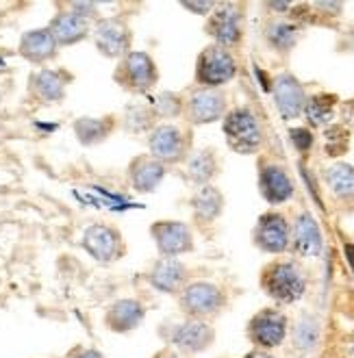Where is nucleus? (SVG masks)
I'll use <instances>...</instances> for the list:
<instances>
[{"label": "nucleus", "instance_id": "f257e3e1", "mask_svg": "<svg viewBox=\"0 0 354 358\" xmlns=\"http://www.w3.org/2000/svg\"><path fill=\"white\" fill-rule=\"evenodd\" d=\"M224 135L228 139V145L241 155H253L259 150L263 141V131L257 115L246 109H233L224 120Z\"/></svg>", "mask_w": 354, "mask_h": 358}, {"label": "nucleus", "instance_id": "f03ea898", "mask_svg": "<svg viewBox=\"0 0 354 358\" xmlns=\"http://www.w3.org/2000/svg\"><path fill=\"white\" fill-rule=\"evenodd\" d=\"M115 80L124 90H129L133 94H146L157 85L159 72L150 55L131 50L127 57L120 59V66L115 70Z\"/></svg>", "mask_w": 354, "mask_h": 358}, {"label": "nucleus", "instance_id": "7ed1b4c3", "mask_svg": "<svg viewBox=\"0 0 354 358\" xmlns=\"http://www.w3.org/2000/svg\"><path fill=\"white\" fill-rule=\"evenodd\" d=\"M263 287L274 300L289 304V302H296L302 298L306 280L296 263H274L265 271Z\"/></svg>", "mask_w": 354, "mask_h": 358}, {"label": "nucleus", "instance_id": "20e7f679", "mask_svg": "<svg viewBox=\"0 0 354 358\" xmlns=\"http://www.w3.org/2000/svg\"><path fill=\"white\" fill-rule=\"evenodd\" d=\"M237 72V63L233 55L228 52V48L222 46H209L204 48L198 57L196 63V80L204 87H220L224 83H228Z\"/></svg>", "mask_w": 354, "mask_h": 358}, {"label": "nucleus", "instance_id": "39448f33", "mask_svg": "<svg viewBox=\"0 0 354 358\" xmlns=\"http://www.w3.org/2000/svg\"><path fill=\"white\" fill-rule=\"evenodd\" d=\"M148 145H150V157L157 159L159 163H180L187 157V150H190V139L187 135L174 124H159L153 129L150 137H148Z\"/></svg>", "mask_w": 354, "mask_h": 358}, {"label": "nucleus", "instance_id": "423d86ee", "mask_svg": "<svg viewBox=\"0 0 354 358\" xmlns=\"http://www.w3.org/2000/svg\"><path fill=\"white\" fill-rule=\"evenodd\" d=\"M96 48L109 59H124L131 52V31L115 17L100 20L94 29Z\"/></svg>", "mask_w": 354, "mask_h": 358}, {"label": "nucleus", "instance_id": "0eeeda50", "mask_svg": "<svg viewBox=\"0 0 354 358\" xmlns=\"http://www.w3.org/2000/svg\"><path fill=\"white\" fill-rule=\"evenodd\" d=\"M206 31L218 41V46L222 48L235 46L241 39V15H239L237 5H231V3L215 5V11L209 17Z\"/></svg>", "mask_w": 354, "mask_h": 358}, {"label": "nucleus", "instance_id": "6e6552de", "mask_svg": "<svg viewBox=\"0 0 354 358\" xmlns=\"http://www.w3.org/2000/svg\"><path fill=\"white\" fill-rule=\"evenodd\" d=\"M153 237L165 259H174L194 248L192 230L183 222H157L153 226Z\"/></svg>", "mask_w": 354, "mask_h": 358}, {"label": "nucleus", "instance_id": "1a4fd4ad", "mask_svg": "<svg viewBox=\"0 0 354 358\" xmlns=\"http://www.w3.org/2000/svg\"><path fill=\"white\" fill-rule=\"evenodd\" d=\"M83 245L96 261L102 263L115 261L122 255V237L107 224H92L83 235Z\"/></svg>", "mask_w": 354, "mask_h": 358}, {"label": "nucleus", "instance_id": "9d476101", "mask_svg": "<svg viewBox=\"0 0 354 358\" xmlns=\"http://www.w3.org/2000/svg\"><path fill=\"white\" fill-rule=\"evenodd\" d=\"M226 111V98L220 90L200 87L187 100V117L192 124H211Z\"/></svg>", "mask_w": 354, "mask_h": 358}, {"label": "nucleus", "instance_id": "9b49d317", "mask_svg": "<svg viewBox=\"0 0 354 358\" xmlns=\"http://www.w3.org/2000/svg\"><path fill=\"white\" fill-rule=\"evenodd\" d=\"M224 302L222 291L211 285V282H192L190 287H185L180 304L183 308L194 315V317H202V315H213L220 310Z\"/></svg>", "mask_w": 354, "mask_h": 358}, {"label": "nucleus", "instance_id": "f8f14e48", "mask_svg": "<svg viewBox=\"0 0 354 358\" xmlns=\"http://www.w3.org/2000/svg\"><path fill=\"white\" fill-rule=\"evenodd\" d=\"M255 241L269 255H281L289 245V226L281 213H265L257 224Z\"/></svg>", "mask_w": 354, "mask_h": 358}, {"label": "nucleus", "instance_id": "ddd939ff", "mask_svg": "<svg viewBox=\"0 0 354 358\" xmlns=\"http://www.w3.org/2000/svg\"><path fill=\"white\" fill-rule=\"evenodd\" d=\"M287 334V320L278 310H261L257 317L250 322V336L261 348H276L283 343Z\"/></svg>", "mask_w": 354, "mask_h": 358}, {"label": "nucleus", "instance_id": "4468645a", "mask_svg": "<svg viewBox=\"0 0 354 358\" xmlns=\"http://www.w3.org/2000/svg\"><path fill=\"white\" fill-rule=\"evenodd\" d=\"M274 100H276V107L285 120L298 117L304 111V104H306V96H304V90L298 83V78L287 72L278 74L274 80Z\"/></svg>", "mask_w": 354, "mask_h": 358}, {"label": "nucleus", "instance_id": "2eb2a0df", "mask_svg": "<svg viewBox=\"0 0 354 358\" xmlns=\"http://www.w3.org/2000/svg\"><path fill=\"white\" fill-rule=\"evenodd\" d=\"M213 341V330L209 324H204L202 320H190L180 324L174 334H172V343L187 352V354H196V352H202L211 345Z\"/></svg>", "mask_w": 354, "mask_h": 358}, {"label": "nucleus", "instance_id": "dca6fc26", "mask_svg": "<svg viewBox=\"0 0 354 358\" xmlns=\"http://www.w3.org/2000/svg\"><path fill=\"white\" fill-rule=\"evenodd\" d=\"M48 31L52 33L57 46H72L90 35V22L72 11H64L52 17Z\"/></svg>", "mask_w": 354, "mask_h": 358}, {"label": "nucleus", "instance_id": "f3484780", "mask_svg": "<svg viewBox=\"0 0 354 358\" xmlns=\"http://www.w3.org/2000/svg\"><path fill=\"white\" fill-rule=\"evenodd\" d=\"M129 174H131V182L137 192L148 194V192H155L157 185L163 180L165 165L159 163L157 159H153L150 155H141V157L131 161Z\"/></svg>", "mask_w": 354, "mask_h": 358}, {"label": "nucleus", "instance_id": "a211bd4d", "mask_svg": "<svg viewBox=\"0 0 354 358\" xmlns=\"http://www.w3.org/2000/svg\"><path fill=\"white\" fill-rule=\"evenodd\" d=\"M20 55L31 63H46L57 55V41L48 29H35L20 39Z\"/></svg>", "mask_w": 354, "mask_h": 358}, {"label": "nucleus", "instance_id": "6ab92c4d", "mask_svg": "<svg viewBox=\"0 0 354 358\" xmlns=\"http://www.w3.org/2000/svg\"><path fill=\"white\" fill-rule=\"evenodd\" d=\"M259 185H261L263 198L269 204L287 202L291 196H294V182H291V178L287 176V172L283 170V167H278V165H267V167H263Z\"/></svg>", "mask_w": 354, "mask_h": 358}, {"label": "nucleus", "instance_id": "aec40b11", "mask_svg": "<svg viewBox=\"0 0 354 358\" xmlns=\"http://www.w3.org/2000/svg\"><path fill=\"white\" fill-rule=\"evenodd\" d=\"M294 245L302 257H318L322 252V233L320 226L311 213H302L296 220L294 228Z\"/></svg>", "mask_w": 354, "mask_h": 358}, {"label": "nucleus", "instance_id": "412c9836", "mask_svg": "<svg viewBox=\"0 0 354 358\" xmlns=\"http://www.w3.org/2000/svg\"><path fill=\"white\" fill-rule=\"evenodd\" d=\"M143 320V306L137 300H120L107 310V326L113 332H129Z\"/></svg>", "mask_w": 354, "mask_h": 358}, {"label": "nucleus", "instance_id": "4be33fe9", "mask_svg": "<svg viewBox=\"0 0 354 358\" xmlns=\"http://www.w3.org/2000/svg\"><path fill=\"white\" fill-rule=\"evenodd\" d=\"M185 265L176 259H161L155 269L150 271V282L155 289L165 291V293H174L183 282H185Z\"/></svg>", "mask_w": 354, "mask_h": 358}, {"label": "nucleus", "instance_id": "5701e85b", "mask_svg": "<svg viewBox=\"0 0 354 358\" xmlns=\"http://www.w3.org/2000/svg\"><path fill=\"white\" fill-rule=\"evenodd\" d=\"M33 94L44 102H59L66 96V78L55 70H39L31 78Z\"/></svg>", "mask_w": 354, "mask_h": 358}, {"label": "nucleus", "instance_id": "b1692460", "mask_svg": "<svg viewBox=\"0 0 354 358\" xmlns=\"http://www.w3.org/2000/svg\"><path fill=\"white\" fill-rule=\"evenodd\" d=\"M113 129V120L111 117H80L74 122V133L78 137L80 143L85 145H94V143H100L109 137Z\"/></svg>", "mask_w": 354, "mask_h": 358}, {"label": "nucleus", "instance_id": "393cba45", "mask_svg": "<svg viewBox=\"0 0 354 358\" xmlns=\"http://www.w3.org/2000/svg\"><path fill=\"white\" fill-rule=\"evenodd\" d=\"M222 202L224 200L218 189L211 185H204L196 192L192 206H194V213L200 222H213L222 213Z\"/></svg>", "mask_w": 354, "mask_h": 358}, {"label": "nucleus", "instance_id": "a878e982", "mask_svg": "<svg viewBox=\"0 0 354 358\" xmlns=\"http://www.w3.org/2000/svg\"><path fill=\"white\" fill-rule=\"evenodd\" d=\"M326 182L337 198H354V167L337 163L326 172Z\"/></svg>", "mask_w": 354, "mask_h": 358}, {"label": "nucleus", "instance_id": "bb28decb", "mask_svg": "<svg viewBox=\"0 0 354 358\" xmlns=\"http://www.w3.org/2000/svg\"><path fill=\"white\" fill-rule=\"evenodd\" d=\"M215 172H218V161L211 150H202V152L194 155L190 159V163H187V176L200 187L209 182L215 176Z\"/></svg>", "mask_w": 354, "mask_h": 358}, {"label": "nucleus", "instance_id": "cd10ccee", "mask_svg": "<svg viewBox=\"0 0 354 358\" xmlns=\"http://www.w3.org/2000/svg\"><path fill=\"white\" fill-rule=\"evenodd\" d=\"M157 113L153 104H131L124 115V126L131 133H146L155 126Z\"/></svg>", "mask_w": 354, "mask_h": 358}, {"label": "nucleus", "instance_id": "c85d7f7f", "mask_svg": "<svg viewBox=\"0 0 354 358\" xmlns=\"http://www.w3.org/2000/svg\"><path fill=\"white\" fill-rule=\"evenodd\" d=\"M304 113L313 126H322L332 117V98L330 96H316L304 104Z\"/></svg>", "mask_w": 354, "mask_h": 358}, {"label": "nucleus", "instance_id": "c756f323", "mask_svg": "<svg viewBox=\"0 0 354 358\" xmlns=\"http://www.w3.org/2000/svg\"><path fill=\"white\" fill-rule=\"evenodd\" d=\"M296 29L287 24V22H272L267 27V39L269 44L278 50H289L291 46L296 44Z\"/></svg>", "mask_w": 354, "mask_h": 358}, {"label": "nucleus", "instance_id": "7c9ffc66", "mask_svg": "<svg viewBox=\"0 0 354 358\" xmlns=\"http://www.w3.org/2000/svg\"><path fill=\"white\" fill-rule=\"evenodd\" d=\"M318 339H320V324H318V320L302 317L300 324L296 326V334H294L296 345L302 348V350H311V348H316Z\"/></svg>", "mask_w": 354, "mask_h": 358}, {"label": "nucleus", "instance_id": "2f4dec72", "mask_svg": "<svg viewBox=\"0 0 354 358\" xmlns=\"http://www.w3.org/2000/svg\"><path fill=\"white\" fill-rule=\"evenodd\" d=\"M153 107H155L157 117H168L170 120V117H176V115L183 113V100L172 92H165L153 102Z\"/></svg>", "mask_w": 354, "mask_h": 358}, {"label": "nucleus", "instance_id": "473e14b6", "mask_svg": "<svg viewBox=\"0 0 354 358\" xmlns=\"http://www.w3.org/2000/svg\"><path fill=\"white\" fill-rule=\"evenodd\" d=\"M289 135L300 152H306L311 145H313V135H311V131H306V129H294Z\"/></svg>", "mask_w": 354, "mask_h": 358}, {"label": "nucleus", "instance_id": "72a5a7b5", "mask_svg": "<svg viewBox=\"0 0 354 358\" xmlns=\"http://www.w3.org/2000/svg\"><path fill=\"white\" fill-rule=\"evenodd\" d=\"M94 5L92 3H74L72 5V13H76L78 17H83V20H87V17H92L94 15Z\"/></svg>", "mask_w": 354, "mask_h": 358}, {"label": "nucleus", "instance_id": "f704fd0d", "mask_svg": "<svg viewBox=\"0 0 354 358\" xmlns=\"http://www.w3.org/2000/svg\"><path fill=\"white\" fill-rule=\"evenodd\" d=\"M183 7H185V9H190V11H194V13H198V15H206L211 9H215L213 3H183Z\"/></svg>", "mask_w": 354, "mask_h": 358}, {"label": "nucleus", "instance_id": "c9c22d12", "mask_svg": "<svg viewBox=\"0 0 354 358\" xmlns=\"http://www.w3.org/2000/svg\"><path fill=\"white\" fill-rule=\"evenodd\" d=\"M74 358H105L100 352H96V350H78L76 354H74Z\"/></svg>", "mask_w": 354, "mask_h": 358}, {"label": "nucleus", "instance_id": "e433bc0d", "mask_svg": "<svg viewBox=\"0 0 354 358\" xmlns=\"http://www.w3.org/2000/svg\"><path fill=\"white\" fill-rule=\"evenodd\" d=\"M346 259H348V263H350V267L354 271V245H346Z\"/></svg>", "mask_w": 354, "mask_h": 358}, {"label": "nucleus", "instance_id": "4c0bfd02", "mask_svg": "<svg viewBox=\"0 0 354 358\" xmlns=\"http://www.w3.org/2000/svg\"><path fill=\"white\" fill-rule=\"evenodd\" d=\"M246 358H272L269 354H263V352H253V354H248Z\"/></svg>", "mask_w": 354, "mask_h": 358}, {"label": "nucleus", "instance_id": "58836bf2", "mask_svg": "<svg viewBox=\"0 0 354 358\" xmlns=\"http://www.w3.org/2000/svg\"><path fill=\"white\" fill-rule=\"evenodd\" d=\"M163 358H176V356H174V354H165Z\"/></svg>", "mask_w": 354, "mask_h": 358}]
</instances>
